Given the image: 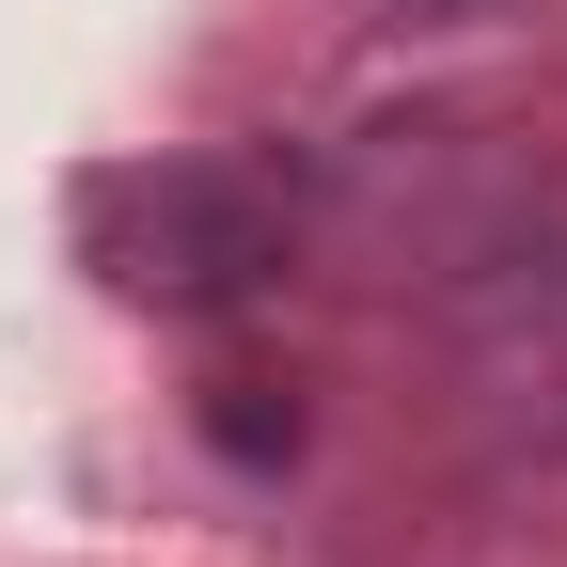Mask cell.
Returning a JSON list of instances; mask_svg holds the SVG:
<instances>
[{
  "instance_id": "cell-1",
  "label": "cell",
  "mask_w": 567,
  "mask_h": 567,
  "mask_svg": "<svg viewBox=\"0 0 567 567\" xmlns=\"http://www.w3.org/2000/svg\"><path fill=\"white\" fill-rule=\"evenodd\" d=\"M80 237H95V268L126 284V300H237V284L268 268V189L252 174H221V158H158V174H111L95 205H80Z\"/></svg>"
},
{
  "instance_id": "cell-2",
  "label": "cell",
  "mask_w": 567,
  "mask_h": 567,
  "mask_svg": "<svg viewBox=\"0 0 567 567\" xmlns=\"http://www.w3.org/2000/svg\"><path fill=\"white\" fill-rule=\"evenodd\" d=\"M410 17H505V0H410Z\"/></svg>"
}]
</instances>
